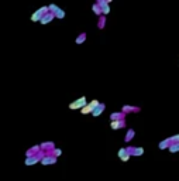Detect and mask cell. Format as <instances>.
I'll use <instances>...</instances> for the list:
<instances>
[{"instance_id":"52a82bcc","label":"cell","mask_w":179,"mask_h":181,"mask_svg":"<svg viewBox=\"0 0 179 181\" xmlns=\"http://www.w3.org/2000/svg\"><path fill=\"white\" fill-rule=\"evenodd\" d=\"M54 19H55V14L52 13V11H47V13L42 14V17H41V20H40V23H41L42 26H45V24H50Z\"/></svg>"},{"instance_id":"2e32d148","label":"cell","mask_w":179,"mask_h":181,"mask_svg":"<svg viewBox=\"0 0 179 181\" xmlns=\"http://www.w3.org/2000/svg\"><path fill=\"white\" fill-rule=\"evenodd\" d=\"M106 26V16L105 14H100L99 16V21H97V28L99 30H103Z\"/></svg>"},{"instance_id":"603a6c76","label":"cell","mask_w":179,"mask_h":181,"mask_svg":"<svg viewBox=\"0 0 179 181\" xmlns=\"http://www.w3.org/2000/svg\"><path fill=\"white\" fill-rule=\"evenodd\" d=\"M169 139H171V143H176V142H179V133H178V135L171 136Z\"/></svg>"},{"instance_id":"5bb4252c","label":"cell","mask_w":179,"mask_h":181,"mask_svg":"<svg viewBox=\"0 0 179 181\" xmlns=\"http://www.w3.org/2000/svg\"><path fill=\"white\" fill-rule=\"evenodd\" d=\"M134 136H135V130H134V129H129V130H127V133H126L124 142H126V143H130V142L134 139Z\"/></svg>"},{"instance_id":"ba28073f","label":"cell","mask_w":179,"mask_h":181,"mask_svg":"<svg viewBox=\"0 0 179 181\" xmlns=\"http://www.w3.org/2000/svg\"><path fill=\"white\" fill-rule=\"evenodd\" d=\"M127 150H129V153L131 154V157H140V156H142L144 154V149L142 147H135V146H129L127 147Z\"/></svg>"},{"instance_id":"7402d4cb","label":"cell","mask_w":179,"mask_h":181,"mask_svg":"<svg viewBox=\"0 0 179 181\" xmlns=\"http://www.w3.org/2000/svg\"><path fill=\"white\" fill-rule=\"evenodd\" d=\"M92 10H93V13L96 14V16H100V14H102V9H100V6L97 5V3H93Z\"/></svg>"},{"instance_id":"d6986e66","label":"cell","mask_w":179,"mask_h":181,"mask_svg":"<svg viewBox=\"0 0 179 181\" xmlns=\"http://www.w3.org/2000/svg\"><path fill=\"white\" fill-rule=\"evenodd\" d=\"M168 150H169L171 153H179V142H176V143H171L169 147H168Z\"/></svg>"},{"instance_id":"ac0fdd59","label":"cell","mask_w":179,"mask_h":181,"mask_svg":"<svg viewBox=\"0 0 179 181\" xmlns=\"http://www.w3.org/2000/svg\"><path fill=\"white\" fill-rule=\"evenodd\" d=\"M86 41V33H80L78 37H76V40H75V42L78 44V45H80V44H83V42Z\"/></svg>"},{"instance_id":"e0dca14e","label":"cell","mask_w":179,"mask_h":181,"mask_svg":"<svg viewBox=\"0 0 179 181\" xmlns=\"http://www.w3.org/2000/svg\"><path fill=\"white\" fill-rule=\"evenodd\" d=\"M41 150V147H40V144H37V146H32L30 150H27V153H26V156H32V154H37L38 151Z\"/></svg>"},{"instance_id":"6da1fadb","label":"cell","mask_w":179,"mask_h":181,"mask_svg":"<svg viewBox=\"0 0 179 181\" xmlns=\"http://www.w3.org/2000/svg\"><path fill=\"white\" fill-rule=\"evenodd\" d=\"M47 11H50V9H48V6H41L38 10H35L34 13L31 14V17H30V20L31 21H34V23H40V20H41L42 14L47 13Z\"/></svg>"},{"instance_id":"8992f818","label":"cell","mask_w":179,"mask_h":181,"mask_svg":"<svg viewBox=\"0 0 179 181\" xmlns=\"http://www.w3.org/2000/svg\"><path fill=\"white\" fill-rule=\"evenodd\" d=\"M117 156H119V158L121 160L123 163H127L130 160V157H131V154L129 153V150H127V147H121V149L117 151Z\"/></svg>"},{"instance_id":"277c9868","label":"cell","mask_w":179,"mask_h":181,"mask_svg":"<svg viewBox=\"0 0 179 181\" xmlns=\"http://www.w3.org/2000/svg\"><path fill=\"white\" fill-rule=\"evenodd\" d=\"M48 9H50V11H52V13L55 14V17L56 19H65V10L64 9H61L59 6H56L54 5V3H51V5H48Z\"/></svg>"},{"instance_id":"8fae6325","label":"cell","mask_w":179,"mask_h":181,"mask_svg":"<svg viewBox=\"0 0 179 181\" xmlns=\"http://www.w3.org/2000/svg\"><path fill=\"white\" fill-rule=\"evenodd\" d=\"M121 111H123L124 113H137V112H140L141 109H140L138 106H130V105H124Z\"/></svg>"},{"instance_id":"9a60e30c","label":"cell","mask_w":179,"mask_h":181,"mask_svg":"<svg viewBox=\"0 0 179 181\" xmlns=\"http://www.w3.org/2000/svg\"><path fill=\"white\" fill-rule=\"evenodd\" d=\"M169 144H171V139L168 137V139H164V140H161L159 144H158V149L159 150H166L168 147H169Z\"/></svg>"},{"instance_id":"5b68a950","label":"cell","mask_w":179,"mask_h":181,"mask_svg":"<svg viewBox=\"0 0 179 181\" xmlns=\"http://www.w3.org/2000/svg\"><path fill=\"white\" fill-rule=\"evenodd\" d=\"M56 161H58V157H55L54 154H50L47 153L45 156H42L41 158V164H44V166H51V164H56Z\"/></svg>"},{"instance_id":"ffe728a7","label":"cell","mask_w":179,"mask_h":181,"mask_svg":"<svg viewBox=\"0 0 179 181\" xmlns=\"http://www.w3.org/2000/svg\"><path fill=\"white\" fill-rule=\"evenodd\" d=\"M47 153H50V154H54L55 157H59L61 154H62V150L59 149V147H54V149H51L50 151H47Z\"/></svg>"},{"instance_id":"3957f363","label":"cell","mask_w":179,"mask_h":181,"mask_svg":"<svg viewBox=\"0 0 179 181\" xmlns=\"http://www.w3.org/2000/svg\"><path fill=\"white\" fill-rule=\"evenodd\" d=\"M99 103H100V102H99L97 99H93V101H90V102H87L86 105L82 108V109H79V112H80L82 115H90L92 111L97 106V105H99Z\"/></svg>"},{"instance_id":"4fadbf2b","label":"cell","mask_w":179,"mask_h":181,"mask_svg":"<svg viewBox=\"0 0 179 181\" xmlns=\"http://www.w3.org/2000/svg\"><path fill=\"white\" fill-rule=\"evenodd\" d=\"M40 147H41V150L50 151L51 149H54V147H55V143H54V142H44V143L40 144Z\"/></svg>"},{"instance_id":"7a4b0ae2","label":"cell","mask_w":179,"mask_h":181,"mask_svg":"<svg viewBox=\"0 0 179 181\" xmlns=\"http://www.w3.org/2000/svg\"><path fill=\"white\" fill-rule=\"evenodd\" d=\"M86 103H87L86 96H80L79 99H76V101L69 103V109H71V111H79V109H82Z\"/></svg>"},{"instance_id":"cb8c5ba5","label":"cell","mask_w":179,"mask_h":181,"mask_svg":"<svg viewBox=\"0 0 179 181\" xmlns=\"http://www.w3.org/2000/svg\"><path fill=\"white\" fill-rule=\"evenodd\" d=\"M111 2H113V0H107V3H109V5H110V3H111Z\"/></svg>"},{"instance_id":"9c48e42d","label":"cell","mask_w":179,"mask_h":181,"mask_svg":"<svg viewBox=\"0 0 179 181\" xmlns=\"http://www.w3.org/2000/svg\"><path fill=\"white\" fill-rule=\"evenodd\" d=\"M111 130H119L126 127V119H117V120H111L110 123Z\"/></svg>"},{"instance_id":"7c38bea8","label":"cell","mask_w":179,"mask_h":181,"mask_svg":"<svg viewBox=\"0 0 179 181\" xmlns=\"http://www.w3.org/2000/svg\"><path fill=\"white\" fill-rule=\"evenodd\" d=\"M126 115L127 113H124L123 111L121 112H113L110 115V120H117V119H126Z\"/></svg>"},{"instance_id":"30bf717a","label":"cell","mask_w":179,"mask_h":181,"mask_svg":"<svg viewBox=\"0 0 179 181\" xmlns=\"http://www.w3.org/2000/svg\"><path fill=\"white\" fill-rule=\"evenodd\" d=\"M105 109H106V105L105 103H99V105H97L96 108H95V109H93L92 111V113H90V115H92L93 117H97V116H100L102 113H103V112H105Z\"/></svg>"},{"instance_id":"44dd1931","label":"cell","mask_w":179,"mask_h":181,"mask_svg":"<svg viewBox=\"0 0 179 181\" xmlns=\"http://www.w3.org/2000/svg\"><path fill=\"white\" fill-rule=\"evenodd\" d=\"M100 9H102V14H105V16H107V14L110 13V6H109V3L100 6Z\"/></svg>"}]
</instances>
